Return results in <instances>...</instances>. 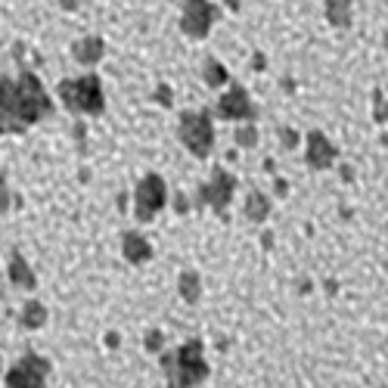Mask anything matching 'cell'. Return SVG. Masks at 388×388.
Instances as JSON below:
<instances>
[{"label": "cell", "instance_id": "5", "mask_svg": "<svg viewBox=\"0 0 388 388\" xmlns=\"http://www.w3.org/2000/svg\"><path fill=\"white\" fill-rule=\"evenodd\" d=\"M10 279L16 286H22V289H35V274L28 270V264H25V258H22L19 252H16L13 261H10Z\"/></svg>", "mask_w": 388, "mask_h": 388}, {"label": "cell", "instance_id": "7", "mask_svg": "<svg viewBox=\"0 0 388 388\" xmlns=\"http://www.w3.org/2000/svg\"><path fill=\"white\" fill-rule=\"evenodd\" d=\"M329 19L336 25H348V0H329Z\"/></svg>", "mask_w": 388, "mask_h": 388}, {"label": "cell", "instance_id": "6", "mask_svg": "<svg viewBox=\"0 0 388 388\" xmlns=\"http://www.w3.org/2000/svg\"><path fill=\"white\" fill-rule=\"evenodd\" d=\"M75 56L81 62H97L99 56H103V44H99L97 37H87V41L75 44Z\"/></svg>", "mask_w": 388, "mask_h": 388}, {"label": "cell", "instance_id": "9", "mask_svg": "<svg viewBox=\"0 0 388 388\" xmlns=\"http://www.w3.org/2000/svg\"><path fill=\"white\" fill-rule=\"evenodd\" d=\"M208 75H212V84H217V81H221V68H217L214 62H212V68H208Z\"/></svg>", "mask_w": 388, "mask_h": 388}, {"label": "cell", "instance_id": "13", "mask_svg": "<svg viewBox=\"0 0 388 388\" xmlns=\"http://www.w3.org/2000/svg\"><path fill=\"white\" fill-rule=\"evenodd\" d=\"M385 41H388V37H385Z\"/></svg>", "mask_w": 388, "mask_h": 388}, {"label": "cell", "instance_id": "10", "mask_svg": "<svg viewBox=\"0 0 388 388\" xmlns=\"http://www.w3.org/2000/svg\"><path fill=\"white\" fill-rule=\"evenodd\" d=\"M4 208H6V193L0 190V212H4Z\"/></svg>", "mask_w": 388, "mask_h": 388}, {"label": "cell", "instance_id": "4", "mask_svg": "<svg viewBox=\"0 0 388 388\" xmlns=\"http://www.w3.org/2000/svg\"><path fill=\"white\" fill-rule=\"evenodd\" d=\"M140 217H152V212L162 205L165 193H162V181L159 177H150L143 186H140Z\"/></svg>", "mask_w": 388, "mask_h": 388}, {"label": "cell", "instance_id": "1", "mask_svg": "<svg viewBox=\"0 0 388 388\" xmlns=\"http://www.w3.org/2000/svg\"><path fill=\"white\" fill-rule=\"evenodd\" d=\"M59 93L68 109H78V112H99L103 109V93H99V81L93 75L78 78V81H62Z\"/></svg>", "mask_w": 388, "mask_h": 388}, {"label": "cell", "instance_id": "11", "mask_svg": "<svg viewBox=\"0 0 388 388\" xmlns=\"http://www.w3.org/2000/svg\"><path fill=\"white\" fill-rule=\"evenodd\" d=\"M62 4H66V6H72V4H75V0H62Z\"/></svg>", "mask_w": 388, "mask_h": 388}, {"label": "cell", "instance_id": "2", "mask_svg": "<svg viewBox=\"0 0 388 388\" xmlns=\"http://www.w3.org/2000/svg\"><path fill=\"white\" fill-rule=\"evenodd\" d=\"M44 376H47V360H41L35 354H25L10 370L6 388H44Z\"/></svg>", "mask_w": 388, "mask_h": 388}, {"label": "cell", "instance_id": "8", "mask_svg": "<svg viewBox=\"0 0 388 388\" xmlns=\"http://www.w3.org/2000/svg\"><path fill=\"white\" fill-rule=\"evenodd\" d=\"M22 323L25 326H41L44 323V308L37 305V301H31V305L22 310Z\"/></svg>", "mask_w": 388, "mask_h": 388}, {"label": "cell", "instance_id": "12", "mask_svg": "<svg viewBox=\"0 0 388 388\" xmlns=\"http://www.w3.org/2000/svg\"><path fill=\"white\" fill-rule=\"evenodd\" d=\"M230 4H233V6H236V4H239V0H230Z\"/></svg>", "mask_w": 388, "mask_h": 388}, {"label": "cell", "instance_id": "3", "mask_svg": "<svg viewBox=\"0 0 388 388\" xmlns=\"http://www.w3.org/2000/svg\"><path fill=\"white\" fill-rule=\"evenodd\" d=\"M214 19V10L205 0H186V13H183V28L190 35H205L208 25Z\"/></svg>", "mask_w": 388, "mask_h": 388}]
</instances>
